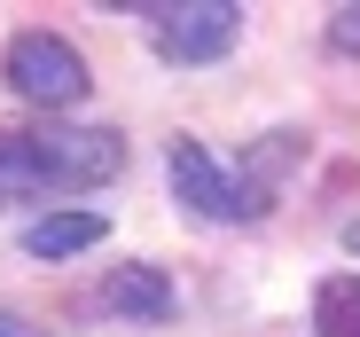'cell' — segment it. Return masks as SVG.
Listing matches in <instances>:
<instances>
[{
	"mask_svg": "<svg viewBox=\"0 0 360 337\" xmlns=\"http://www.w3.org/2000/svg\"><path fill=\"white\" fill-rule=\"evenodd\" d=\"M102 236H110L102 212H47V220L24 228V251H32V259H79V251H94Z\"/></svg>",
	"mask_w": 360,
	"mask_h": 337,
	"instance_id": "6",
	"label": "cell"
},
{
	"mask_svg": "<svg viewBox=\"0 0 360 337\" xmlns=\"http://www.w3.org/2000/svg\"><path fill=\"white\" fill-rule=\"evenodd\" d=\"M0 79L32 110H71V102H86V55L55 32H16L8 55H0Z\"/></svg>",
	"mask_w": 360,
	"mask_h": 337,
	"instance_id": "2",
	"label": "cell"
},
{
	"mask_svg": "<svg viewBox=\"0 0 360 337\" xmlns=\"http://www.w3.org/2000/svg\"><path fill=\"white\" fill-rule=\"evenodd\" d=\"M314 337H360V274H329L314 291Z\"/></svg>",
	"mask_w": 360,
	"mask_h": 337,
	"instance_id": "8",
	"label": "cell"
},
{
	"mask_svg": "<svg viewBox=\"0 0 360 337\" xmlns=\"http://www.w3.org/2000/svg\"><path fill=\"white\" fill-rule=\"evenodd\" d=\"M149 39L165 63H219L243 39V8L235 0H180V8H149Z\"/></svg>",
	"mask_w": 360,
	"mask_h": 337,
	"instance_id": "4",
	"label": "cell"
},
{
	"mask_svg": "<svg viewBox=\"0 0 360 337\" xmlns=\"http://www.w3.org/2000/svg\"><path fill=\"white\" fill-rule=\"evenodd\" d=\"M94 314H117V322H172V274L149 267V259H117L102 283H94Z\"/></svg>",
	"mask_w": 360,
	"mask_h": 337,
	"instance_id": "5",
	"label": "cell"
},
{
	"mask_svg": "<svg viewBox=\"0 0 360 337\" xmlns=\"http://www.w3.org/2000/svg\"><path fill=\"white\" fill-rule=\"evenodd\" d=\"M345 251H352V259H360V220H345Z\"/></svg>",
	"mask_w": 360,
	"mask_h": 337,
	"instance_id": "11",
	"label": "cell"
},
{
	"mask_svg": "<svg viewBox=\"0 0 360 337\" xmlns=\"http://www.w3.org/2000/svg\"><path fill=\"white\" fill-rule=\"evenodd\" d=\"M117 173H126L117 126H24V134H0V196L102 189Z\"/></svg>",
	"mask_w": 360,
	"mask_h": 337,
	"instance_id": "1",
	"label": "cell"
},
{
	"mask_svg": "<svg viewBox=\"0 0 360 337\" xmlns=\"http://www.w3.org/2000/svg\"><path fill=\"white\" fill-rule=\"evenodd\" d=\"M165 181H172L180 212H196V220H259L251 196H243V181H235L196 134H172L165 141Z\"/></svg>",
	"mask_w": 360,
	"mask_h": 337,
	"instance_id": "3",
	"label": "cell"
},
{
	"mask_svg": "<svg viewBox=\"0 0 360 337\" xmlns=\"http://www.w3.org/2000/svg\"><path fill=\"white\" fill-rule=\"evenodd\" d=\"M329 47H337V55H360V0L329 8Z\"/></svg>",
	"mask_w": 360,
	"mask_h": 337,
	"instance_id": "9",
	"label": "cell"
},
{
	"mask_svg": "<svg viewBox=\"0 0 360 337\" xmlns=\"http://www.w3.org/2000/svg\"><path fill=\"white\" fill-rule=\"evenodd\" d=\"M0 337H39V329H32L24 314H8V306H0Z\"/></svg>",
	"mask_w": 360,
	"mask_h": 337,
	"instance_id": "10",
	"label": "cell"
},
{
	"mask_svg": "<svg viewBox=\"0 0 360 337\" xmlns=\"http://www.w3.org/2000/svg\"><path fill=\"white\" fill-rule=\"evenodd\" d=\"M297 157H306V134H266V141H251V157H243V173H235V181H243V196H251V212H266L274 204V189H282V173H290V165Z\"/></svg>",
	"mask_w": 360,
	"mask_h": 337,
	"instance_id": "7",
	"label": "cell"
}]
</instances>
